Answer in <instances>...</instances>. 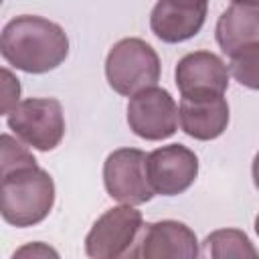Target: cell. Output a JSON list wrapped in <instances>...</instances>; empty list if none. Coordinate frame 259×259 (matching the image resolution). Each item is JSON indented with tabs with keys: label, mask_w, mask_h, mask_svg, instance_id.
Here are the masks:
<instances>
[{
	"label": "cell",
	"mask_w": 259,
	"mask_h": 259,
	"mask_svg": "<svg viewBox=\"0 0 259 259\" xmlns=\"http://www.w3.org/2000/svg\"><path fill=\"white\" fill-rule=\"evenodd\" d=\"M233 2H259V0H233Z\"/></svg>",
	"instance_id": "cell-21"
},
{
	"label": "cell",
	"mask_w": 259,
	"mask_h": 259,
	"mask_svg": "<svg viewBox=\"0 0 259 259\" xmlns=\"http://www.w3.org/2000/svg\"><path fill=\"white\" fill-rule=\"evenodd\" d=\"M0 148H2V162H0V168H2V174H8L12 170H18V168H26V166H36V158L28 152L26 146H22L24 142L12 138L10 134H2L0 136Z\"/></svg>",
	"instance_id": "cell-16"
},
{
	"label": "cell",
	"mask_w": 259,
	"mask_h": 259,
	"mask_svg": "<svg viewBox=\"0 0 259 259\" xmlns=\"http://www.w3.org/2000/svg\"><path fill=\"white\" fill-rule=\"evenodd\" d=\"M130 130L148 142H162L178 130V105L164 87H148L130 97L127 103Z\"/></svg>",
	"instance_id": "cell-7"
},
{
	"label": "cell",
	"mask_w": 259,
	"mask_h": 259,
	"mask_svg": "<svg viewBox=\"0 0 259 259\" xmlns=\"http://www.w3.org/2000/svg\"><path fill=\"white\" fill-rule=\"evenodd\" d=\"M144 227L142 212L134 204L107 208L85 237V253L91 259H117L132 255Z\"/></svg>",
	"instance_id": "cell-5"
},
{
	"label": "cell",
	"mask_w": 259,
	"mask_h": 259,
	"mask_svg": "<svg viewBox=\"0 0 259 259\" xmlns=\"http://www.w3.org/2000/svg\"><path fill=\"white\" fill-rule=\"evenodd\" d=\"M180 127L186 136L210 142L225 134L231 113L225 95H196V97H182L178 105Z\"/></svg>",
	"instance_id": "cell-12"
},
{
	"label": "cell",
	"mask_w": 259,
	"mask_h": 259,
	"mask_svg": "<svg viewBox=\"0 0 259 259\" xmlns=\"http://www.w3.org/2000/svg\"><path fill=\"white\" fill-rule=\"evenodd\" d=\"M160 73L162 65L158 53L138 36L117 40L105 57V79L109 87L123 97L158 85Z\"/></svg>",
	"instance_id": "cell-3"
},
{
	"label": "cell",
	"mask_w": 259,
	"mask_h": 259,
	"mask_svg": "<svg viewBox=\"0 0 259 259\" xmlns=\"http://www.w3.org/2000/svg\"><path fill=\"white\" fill-rule=\"evenodd\" d=\"M202 255L210 259H257L259 251L241 229H217L202 241Z\"/></svg>",
	"instance_id": "cell-14"
},
{
	"label": "cell",
	"mask_w": 259,
	"mask_h": 259,
	"mask_svg": "<svg viewBox=\"0 0 259 259\" xmlns=\"http://www.w3.org/2000/svg\"><path fill=\"white\" fill-rule=\"evenodd\" d=\"M200 253L196 233L180 221L164 219L146 225L132 257L144 259H196Z\"/></svg>",
	"instance_id": "cell-9"
},
{
	"label": "cell",
	"mask_w": 259,
	"mask_h": 259,
	"mask_svg": "<svg viewBox=\"0 0 259 259\" xmlns=\"http://www.w3.org/2000/svg\"><path fill=\"white\" fill-rule=\"evenodd\" d=\"M148 154L140 148H117L103 162V186L121 204H144L154 198L146 170Z\"/></svg>",
	"instance_id": "cell-6"
},
{
	"label": "cell",
	"mask_w": 259,
	"mask_h": 259,
	"mask_svg": "<svg viewBox=\"0 0 259 259\" xmlns=\"http://www.w3.org/2000/svg\"><path fill=\"white\" fill-rule=\"evenodd\" d=\"M55 204L53 176L36 166H26L2 174L0 214L18 229L42 223Z\"/></svg>",
	"instance_id": "cell-2"
},
{
	"label": "cell",
	"mask_w": 259,
	"mask_h": 259,
	"mask_svg": "<svg viewBox=\"0 0 259 259\" xmlns=\"http://www.w3.org/2000/svg\"><path fill=\"white\" fill-rule=\"evenodd\" d=\"M229 73L239 85L259 91V42L237 51L231 57Z\"/></svg>",
	"instance_id": "cell-15"
},
{
	"label": "cell",
	"mask_w": 259,
	"mask_h": 259,
	"mask_svg": "<svg viewBox=\"0 0 259 259\" xmlns=\"http://www.w3.org/2000/svg\"><path fill=\"white\" fill-rule=\"evenodd\" d=\"M16 257H26V259H47V257H53V259H59V251H55L47 243L34 241V243H26L24 247L16 249L12 253V259H16Z\"/></svg>",
	"instance_id": "cell-18"
},
{
	"label": "cell",
	"mask_w": 259,
	"mask_h": 259,
	"mask_svg": "<svg viewBox=\"0 0 259 259\" xmlns=\"http://www.w3.org/2000/svg\"><path fill=\"white\" fill-rule=\"evenodd\" d=\"M6 123L18 140L38 152L55 150L65 136L63 105L53 97L22 99L6 115Z\"/></svg>",
	"instance_id": "cell-4"
},
{
	"label": "cell",
	"mask_w": 259,
	"mask_h": 259,
	"mask_svg": "<svg viewBox=\"0 0 259 259\" xmlns=\"http://www.w3.org/2000/svg\"><path fill=\"white\" fill-rule=\"evenodd\" d=\"M255 233H257V237H259V214L255 217Z\"/></svg>",
	"instance_id": "cell-20"
},
{
	"label": "cell",
	"mask_w": 259,
	"mask_h": 259,
	"mask_svg": "<svg viewBox=\"0 0 259 259\" xmlns=\"http://www.w3.org/2000/svg\"><path fill=\"white\" fill-rule=\"evenodd\" d=\"M206 12L208 0H158L150 14V28L162 42H184L200 32Z\"/></svg>",
	"instance_id": "cell-11"
},
{
	"label": "cell",
	"mask_w": 259,
	"mask_h": 259,
	"mask_svg": "<svg viewBox=\"0 0 259 259\" xmlns=\"http://www.w3.org/2000/svg\"><path fill=\"white\" fill-rule=\"evenodd\" d=\"M251 176H253V184H255V188L259 190V152H257L255 158H253V164H251Z\"/></svg>",
	"instance_id": "cell-19"
},
{
	"label": "cell",
	"mask_w": 259,
	"mask_h": 259,
	"mask_svg": "<svg viewBox=\"0 0 259 259\" xmlns=\"http://www.w3.org/2000/svg\"><path fill=\"white\" fill-rule=\"evenodd\" d=\"M229 65L210 53V51H194L184 55L174 69V81L182 97L196 95H225L229 89Z\"/></svg>",
	"instance_id": "cell-10"
},
{
	"label": "cell",
	"mask_w": 259,
	"mask_h": 259,
	"mask_svg": "<svg viewBox=\"0 0 259 259\" xmlns=\"http://www.w3.org/2000/svg\"><path fill=\"white\" fill-rule=\"evenodd\" d=\"M18 103H20V81L16 79V75L8 67H2V103H0V113L8 115Z\"/></svg>",
	"instance_id": "cell-17"
},
{
	"label": "cell",
	"mask_w": 259,
	"mask_h": 259,
	"mask_svg": "<svg viewBox=\"0 0 259 259\" xmlns=\"http://www.w3.org/2000/svg\"><path fill=\"white\" fill-rule=\"evenodd\" d=\"M214 36L229 57L259 42V2H233L225 8L217 20Z\"/></svg>",
	"instance_id": "cell-13"
},
{
	"label": "cell",
	"mask_w": 259,
	"mask_h": 259,
	"mask_svg": "<svg viewBox=\"0 0 259 259\" xmlns=\"http://www.w3.org/2000/svg\"><path fill=\"white\" fill-rule=\"evenodd\" d=\"M0 53L10 67L42 75L65 63L69 57V36L61 24L49 18L20 14L4 24Z\"/></svg>",
	"instance_id": "cell-1"
},
{
	"label": "cell",
	"mask_w": 259,
	"mask_h": 259,
	"mask_svg": "<svg viewBox=\"0 0 259 259\" xmlns=\"http://www.w3.org/2000/svg\"><path fill=\"white\" fill-rule=\"evenodd\" d=\"M146 170L156 194L176 196L194 184L198 176V158L182 144H168L148 154Z\"/></svg>",
	"instance_id": "cell-8"
}]
</instances>
